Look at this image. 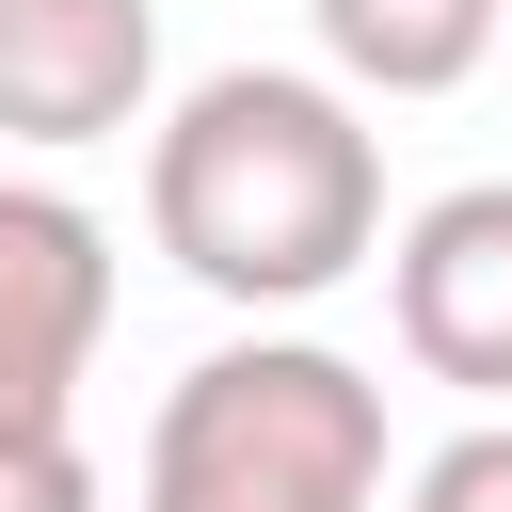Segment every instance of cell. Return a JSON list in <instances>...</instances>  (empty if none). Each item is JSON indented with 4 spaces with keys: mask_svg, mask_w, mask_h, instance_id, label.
I'll list each match as a JSON object with an SVG mask.
<instances>
[{
    "mask_svg": "<svg viewBox=\"0 0 512 512\" xmlns=\"http://www.w3.org/2000/svg\"><path fill=\"white\" fill-rule=\"evenodd\" d=\"M144 240L208 304H320L384 256V128L320 64H208L144 128Z\"/></svg>",
    "mask_w": 512,
    "mask_h": 512,
    "instance_id": "cell-1",
    "label": "cell"
},
{
    "mask_svg": "<svg viewBox=\"0 0 512 512\" xmlns=\"http://www.w3.org/2000/svg\"><path fill=\"white\" fill-rule=\"evenodd\" d=\"M128 512H384V384L320 336H224L160 384Z\"/></svg>",
    "mask_w": 512,
    "mask_h": 512,
    "instance_id": "cell-2",
    "label": "cell"
},
{
    "mask_svg": "<svg viewBox=\"0 0 512 512\" xmlns=\"http://www.w3.org/2000/svg\"><path fill=\"white\" fill-rule=\"evenodd\" d=\"M112 336V224L48 176H0V432H64Z\"/></svg>",
    "mask_w": 512,
    "mask_h": 512,
    "instance_id": "cell-3",
    "label": "cell"
},
{
    "mask_svg": "<svg viewBox=\"0 0 512 512\" xmlns=\"http://www.w3.org/2000/svg\"><path fill=\"white\" fill-rule=\"evenodd\" d=\"M384 320L432 384L512 416V176H464L384 240Z\"/></svg>",
    "mask_w": 512,
    "mask_h": 512,
    "instance_id": "cell-4",
    "label": "cell"
},
{
    "mask_svg": "<svg viewBox=\"0 0 512 512\" xmlns=\"http://www.w3.org/2000/svg\"><path fill=\"white\" fill-rule=\"evenodd\" d=\"M160 96V0H0V144L64 160L144 128Z\"/></svg>",
    "mask_w": 512,
    "mask_h": 512,
    "instance_id": "cell-5",
    "label": "cell"
},
{
    "mask_svg": "<svg viewBox=\"0 0 512 512\" xmlns=\"http://www.w3.org/2000/svg\"><path fill=\"white\" fill-rule=\"evenodd\" d=\"M336 96H464L512 32V0H304Z\"/></svg>",
    "mask_w": 512,
    "mask_h": 512,
    "instance_id": "cell-6",
    "label": "cell"
},
{
    "mask_svg": "<svg viewBox=\"0 0 512 512\" xmlns=\"http://www.w3.org/2000/svg\"><path fill=\"white\" fill-rule=\"evenodd\" d=\"M400 512H512V416H480V432H448L416 480H400Z\"/></svg>",
    "mask_w": 512,
    "mask_h": 512,
    "instance_id": "cell-7",
    "label": "cell"
},
{
    "mask_svg": "<svg viewBox=\"0 0 512 512\" xmlns=\"http://www.w3.org/2000/svg\"><path fill=\"white\" fill-rule=\"evenodd\" d=\"M0 512H96V448L64 432H0Z\"/></svg>",
    "mask_w": 512,
    "mask_h": 512,
    "instance_id": "cell-8",
    "label": "cell"
}]
</instances>
